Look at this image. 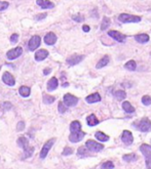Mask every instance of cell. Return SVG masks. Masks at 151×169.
Instances as JSON below:
<instances>
[{
  "label": "cell",
  "instance_id": "cell-36",
  "mask_svg": "<svg viewBox=\"0 0 151 169\" xmlns=\"http://www.w3.org/2000/svg\"><path fill=\"white\" fill-rule=\"evenodd\" d=\"M62 154H63V156H68V155L73 154V149L69 148V146H66V148L64 149V151H63Z\"/></svg>",
  "mask_w": 151,
  "mask_h": 169
},
{
  "label": "cell",
  "instance_id": "cell-19",
  "mask_svg": "<svg viewBox=\"0 0 151 169\" xmlns=\"http://www.w3.org/2000/svg\"><path fill=\"white\" fill-rule=\"evenodd\" d=\"M58 85H59L58 79L56 77L50 78L49 81L47 82V90H49V91H52V90H55L56 88H57Z\"/></svg>",
  "mask_w": 151,
  "mask_h": 169
},
{
  "label": "cell",
  "instance_id": "cell-34",
  "mask_svg": "<svg viewBox=\"0 0 151 169\" xmlns=\"http://www.w3.org/2000/svg\"><path fill=\"white\" fill-rule=\"evenodd\" d=\"M141 100H142V104H143L144 106H150L151 105V97H149V95H144Z\"/></svg>",
  "mask_w": 151,
  "mask_h": 169
},
{
  "label": "cell",
  "instance_id": "cell-26",
  "mask_svg": "<svg viewBox=\"0 0 151 169\" xmlns=\"http://www.w3.org/2000/svg\"><path fill=\"white\" fill-rule=\"evenodd\" d=\"M19 93L23 97H28L30 95V93H31V89L27 86H22V87H20V89H19Z\"/></svg>",
  "mask_w": 151,
  "mask_h": 169
},
{
  "label": "cell",
  "instance_id": "cell-35",
  "mask_svg": "<svg viewBox=\"0 0 151 169\" xmlns=\"http://www.w3.org/2000/svg\"><path fill=\"white\" fill-rule=\"evenodd\" d=\"M66 105L64 106V103H62V101H60L59 103V106H58V108H59V112L61 113V114H64L66 111H67V108H66Z\"/></svg>",
  "mask_w": 151,
  "mask_h": 169
},
{
  "label": "cell",
  "instance_id": "cell-40",
  "mask_svg": "<svg viewBox=\"0 0 151 169\" xmlns=\"http://www.w3.org/2000/svg\"><path fill=\"white\" fill-rule=\"evenodd\" d=\"M18 40H19V35H18V34H13L12 37H10V42H12V43H16Z\"/></svg>",
  "mask_w": 151,
  "mask_h": 169
},
{
  "label": "cell",
  "instance_id": "cell-16",
  "mask_svg": "<svg viewBox=\"0 0 151 169\" xmlns=\"http://www.w3.org/2000/svg\"><path fill=\"white\" fill-rule=\"evenodd\" d=\"M36 3L41 8H43V9H49V8L55 7V4L52 1H49V0H37Z\"/></svg>",
  "mask_w": 151,
  "mask_h": 169
},
{
  "label": "cell",
  "instance_id": "cell-32",
  "mask_svg": "<svg viewBox=\"0 0 151 169\" xmlns=\"http://www.w3.org/2000/svg\"><path fill=\"white\" fill-rule=\"evenodd\" d=\"M113 168H114V164L111 161H107L101 165V169H113Z\"/></svg>",
  "mask_w": 151,
  "mask_h": 169
},
{
  "label": "cell",
  "instance_id": "cell-44",
  "mask_svg": "<svg viewBox=\"0 0 151 169\" xmlns=\"http://www.w3.org/2000/svg\"><path fill=\"white\" fill-rule=\"evenodd\" d=\"M50 71H52V70H50V69H45V70H44V71H43V74H44V75H47V74H49V73H50Z\"/></svg>",
  "mask_w": 151,
  "mask_h": 169
},
{
  "label": "cell",
  "instance_id": "cell-42",
  "mask_svg": "<svg viewBox=\"0 0 151 169\" xmlns=\"http://www.w3.org/2000/svg\"><path fill=\"white\" fill-rule=\"evenodd\" d=\"M46 16H47L46 13H41V15H37V16H36L35 19H37V21H39V19H43Z\"/></svg>",
  "mask_w": 151,
  "mask_h": 169
},
{
  "label": "cell",
  "instance_id": "cell-14",
  "mask_svg": "<svg viewBox=\"0 0 151 169\" xmlns=\"http://www.w3.org/2000/svg\"><path fill=\"white\" fill-rule=\"evenodd\" d=\"M2 80H3V82L8 86H13L16 84V80H15V78H13V76L8 72H5L3 74V76H2Z\"/></svg>",
  "mask_w": 151,
  "mask_h": 169
},
{
  "label": "cell",
  "instance_id": "cell-17",
  "mask_svg": "<svg viewBox=\"0 0 151 169\" xmlns=\"http://www.w3.org/2000/svg\"><path fill=\"white\" fill-rule=\"evenodd\" d=\"M49 56V51L45 49H39L37 52L35 53V60L37 62H41Z\"/></svg>",
  "mask_w": 151,
  "mask_h": 169
},
{
  "label": "cell",
  "instance_id": "cell-15",
  "mask_svg": "<svg viewBox=\"0 0 151 169\" xmlns=\"http://www.w3.org/2000/svg\"><path fill=\"white\" fill-rule=\"evenodd\" d=\"M44 42L47 45H54L56 42H57V36H56L55 33L49 32L47 33L45 36H44Z\"/></svg>",
  "mask_w": 151,
  "mask_h": 169
},
{
  "label": "cell",
  "instance_id": "cell-6",
  "mask_svg": "<svg viewBox=\"0 0 151 169\" xmlns=\"http://www.w3.org/2000/svg\"><path fill=\"white\" fill-rule=\"evenodd\" d=\"M55 142H56V139H52L47 140V142L44 143L43 146H42V150H41V152H40V158L41 159H44V158L47 156L49 150L52 149V146H54Z\"/></svg>",
  "mask_w": 151,
  "mask_h": 169
},
{
  "label": "cell",
  "instance_id": "cell-20",
  "mask_svg": "<svg viewBox=\"0 0 151 169\" xmlns=\"http://www.w3.org/2000/svg\"><path fill=\"white\" fill-rule=\"evenodd\" d=\"M149 35H147V34H138V35L135 36V40L137 42H139V43H147L148 41H149Z\"/></svg>",
  "mask_w": 151,
  "mask_h": 169
},
{
  "label": "cell",
  "instance_id": "cell-29",
  "mask_svg": "<svg viewBox=\"0 0 151 169\" xmlns=\"http://www.w3.org/2000/svg\"><path fill=\"white\" fill-rule=\"evenodd\" d=\"M109 25H110V19L107 18V16H104L102 19V23H101V30H106L109 27Z\"/></svg>",
  "mask_w": 151,
  "mask_h": 169
},
{
  "label": "cell",
  "instance_id": "cell-13",
  "mask_svg": "<svg viewBox=\"0 0 151 169\" xmlns=\"http://www.w3.org/2000/svg\"><path fill=\"white\" fill-rule=\"evenodd\" d=\"M83 58H84L83 55H73L70 56V58H67V64H68L69 66H75V65L79 64L80 62H81V61L83 60Z\"/></svg>",
  "mask_w": 151,
  "mask_h": 169
},
{
  "label": "cell",
  "instance_id": "cell-25",
  "mask_svg": "<svg viewBox=\"0 0 151 169\" xmlns=\"http://www.w3.org/2000/svg\"><path fill=\"white\" fill-rule=\"evenodd\" d=\"M113 95L117 100H122L127 97V92L124 91V90H116V91L113 92Z\"/></svg>",
  "mask_w": 151,
  "mask_h": 169
},
{
  "label": "cell",
  "instance_id": "cell-5",
  "mask_svg": "<svg viewBox=\"0 0 151 169\" xmlns=\"http://www.w3.org/2000/svg\"><path fill=\"white\" fill-rule=\"evenodd\" d=\"M85 146L88 149V151H92V152H100L104 149V146H103L102 143H99L95 142V140H92V139H89L86 142Z\"/></svg>",
  "mask_w": 151,
  "mask_h": 169
},
{
  "label": "cell",
  "instance_id": "cell-31",
  "mask_svg": "<svg viewBox=\"0 0 151 169\" xmlns=\"http://www.w3.org/2000/svg\"><path fill=\"white\" fill-rule=\"evenodd\" d=\"M56 98L54 97H52V95H49V94H43V103L45 104V105H49V104H52L55 101Z\"/></svg>",
  "mask_w": 151,
  "mask_h": 169
},
{
  "label": "cell",
  "instance_id": "cell-10",
  "mask_svg": "<svg viewBox=\"0 0 151 169\" xmlns=\"http://www.w3.org/2000/svg\"><path fill=\"white\" fill-rule=\"evenodd\" d=\"M121 140L122 143H124V145L127 146H131L134 142V136H133V133L131 131L128 130H124L122 132V135H121Z\"/></svg>",
  "mask_w": 151,
  "mask_h": 169
},
{
  "label": "cell",
  "instance_id": "cell-11",
  "mask_svg": "<svg viewBox=\"0 0 151 169\" xmlns=\"http://www.w3.org/2000/svg\"><path fill=\"white\" fill-rule=\"evenodd\" d=\"M41 39L39 36L37 35H35V36H33V37L30 39V41H29V43H28V47H29V49L30 50H35V49H37L38 47H39V45H40L41 43Z\"/></svg>",
  "mask_w": 151,
  "mask_h": 169
},
{
  "label": "cell",
  "instance_id": "cell-4",
  "mask_svg": "<svg viewBox=\"0 0 151 169\" xmlns=\"http://www.w3.org/2000/svg\"><path fill=\"white\" fill-rule=\"evenodd\" d=\"M142 18L139 16H133L130 13H121L118 16V21L124 23V24H128V23H139L141 22Z\"/></svg>",
  "mask_w": 151,
  "mask_h": 169
},
{
  "label": "cell",
  "instance_id": "cell-38",
  "mask_svg": "<svg viewBox=\"0 0 151 169\" xmlns=\"http://www.w3.org/2000/svg\"><path fill=\"white\" fill-rule=\"evenodd\" d=\"M8 7V2L5 1H0V11L5 10Z\"/></svg>",
  "mask_w": 151,
  "mask_h": 169
},
{
  "label": "cell",
  "instance_id": "cell-2",
  "mask_svg": "<svg viewBox=\"0 0 151 169\" xmlns=\"http://www.w3.org/2000/svg\"><path fill=\"white\" fill-rule=\"evenodd\" d=\"M133 126L142 132H148L151 130V121L148 118H142L141 120L134 123Z\"/></svg>",
  "mask_w": 151,
  "mask_h": 169
},
{
  "label": "cell",
  "instance_id": "cell-41",
  "mask_svg": "<svg viewBox=\"0 0 151 169\" xmlns=\"http://www.w3.org/2000/svg\"><path fill=\"white\" fill-rule=\"evenodd\" d=\"M25 128V123L23 122V121H21V122L18 123V125H16V129H18L19 131L23 130V129Z\"/></svg>",
  "mask_w": 151,
  "mask_h": 169
},
{
  "label": "cell",
  "instance_id": "cell-1",
  "mask_svg": "<svg viewBox=\"0 0 151 169\" xmlns=\"http://www.w3.org/2000/svg\"><path fill=\"white\" fill-rule=\"evenodd\" d=\"M18 145L21 146L24 150L25 158H29L31 157L33 153H34V148L29 146V140H28L25 136H21L18 139Z\"/></svg>",
  "mask_w": 151,
  "mask_h": 169
},
{
  "label": "cell",
  "instance_id": "cell-43",
  "mask_svg": "<svg viewBox=\"0 0 151 169\" xmlns=\"http://www.w3.org/2000/svg\"><path fill=\"white\" fill-rule=\"evenodd\" d=\"M82 30L84 31V32H89V27L88 25H84V26L82 27Z\"/></svg>",
  "mask_w": 151,
  "mask_h": 169
},
{
  "label": "cell",
  "instance_id": "cell-12",
  "mask_svg": "<svg viewBox=\"0 0 151 169\" xmlns=\"http://www.w3.org/2000/svg\"><path fill=\"white\" fill-rule=\"evenodd\" d=\"M84 135L85 133L81 130L77 132H71V134L69 135V140L71 143H78L84 137Z\"/></svg>",
  "mask_w": 151,
  "mask_h": 169
},
{
  "label": "cell",
  "instance_id": "cell-24",
  "mask_svg": "<svg viewBox=\"0 0 151 169\" xmlns=\"http://www.w3.org/2000/svg\"><path fill=\"white\" fill-rule=\"evenodd\" d=\"M108 64H109V56L108 55H105L104 58H102L99 62H98L96 68H97V69H101V68L106 67Z\"/></svg>",
  "mask_w": 151,
  "mask_h": 169
},
{
  "label": "cell",
  "instance_id": "cell-18",
  "mask_svg": "<svg viewBox=\"0 0 151 169\" xmlns=\"http://www.w3.org/2000/svg\"><path fill=\"white\" fill-rule=\"evenodd\" d=\"M85 100H86V103H88V104L98 103V101L101 100V95H100V93H98V92H95V93L88 95V97H86Z\"/></svg>",
  "mask_w": 151,
  "mask_h": 169
},
{
  "label": "cell",
  "instance_id": "cell-22",
  "mask_svg": "<svg viewBox=\"0 0 151 169\" xmlns=\"http://www.w3.org/2000/svg\"><path fill=\"white\" fill-rule=\"evenodd\" d=\"M86 122H88V124L89 126H96V125L99 124V120H98V118L95 116L94 114H92L86 118Z\"/></svg>",
  "mask_w": 151,
  "mask_h": 169
},
{
  "label": "cell",
  "instance_id": "cell-33",
  "mask_svg": "<svg viewBox=\"0 0 151 169\" xmlns=\"http://www.w3.org/2000/svg\"><path fill=\"white\" fill-rule=\"evenodd\" d=\"M88 149L86 148H84V146H80L79 149H78V151H77V154L79 155V156H88Z\"/></svg>",
  "mask_w": 151,
  "mask_h": 169
},
{
  "label": "cell",
  "instance_id": "cell-30",
  "mask_svg": "<svg viewBox=\"0 0 151 169\" xmlns=\"http://www.w3.org/2000/svg\"><path fill=\"white\" fill-rule=\"evenodd\" d=\"M124 162H134V161H136L137 160V156H136V154H127V155H124Z\"/></svg>",
  "mask_w": 151,
  "mask_h": 169
},
{
  "label": "cell",
  "instance_id": "cell-39",
  "mask_svg": "<svg viewBox=\"0 0 151 169\" xmlns=\"http://www.w3.org/2000/svg\"><path fill=\"white\" fill-rule=\"evenodd\" d=\"M72 19H74V21H76V22H82L83 19H84V18L80 15H76V16H72Z\"/></svg>",
  "mask_w": 151,
  "mask_h": 169
},
{
  "label": "cell",
  "instance_id": "cell-7",
  "mask_svg": "<svg viewBox=\"0 0 151 169\" xmlns=\"http://www.w3.org/2000/svg\"><path fill=\"white\" fill-rule=\"evenodd\" d=\"M22 53H23V48H22V47H16V48H13V49L8 50L6 53V56L8 60L13 61V60L18 58Z\"/></svg>",
  "mask_w": 151,
  "mask_h": 169
},
{
  "label": "cell",
  "instance_id": "cell-28",
  "mask_svg": "<svg viewBox=\"0 0 151 169\" xmlns=\"http://www.w3.org/2000/svg\"><path fill=\"white\" fill-rule=\"evenodd\" d=\"M124 68L127 70H128V71H135V70L137 69V64L135 61H128L127 64L124 65Z\"/></svg>",
  "mask_w": 151,
  "mask_h": 169
},
{
  "label": "cell",
  "instance_id": "cell-37",
  "mask_svg": "<svg viewBox=\"0 0 151 169\" xmlns=\"http://www.w3.org/2000/svg\"><path fill=\"white\" fill-rule=\"evenodd\" d=\"M1 107H2V109H3L4 111H8V110H10V109L13 108V105L10 103H8V101H6V103L2 104Z\"/></svg>",
  "mask_w": 151,
  "mask_h": 169
},
{
  "label": "cell",
  "instance_id": "cell-27",
  "mask_svg": "<svg viewBox=\"0 0 151 169\" xmlns=\"http://www.w3.org/2000/svg\"><path fill=\"white\" fill-rule=\"evenodd\" d=\"M122 108H124V110L127 113H133L134 111H135V108H134V107L131 105V103H128V101H124V103H122Z\"/></svg>",
  "mask_w": 151,
  "mask_h": 169
},
{
  "label": "cell",
  "instance_id": "cell-3",
  "mask_svg": "<svg viewBox=\"0 0 151 169\" xmlns=\"http://www.w3.org/2000/svg\"><path fill=\"white\" fill-rule=\"evenodd\" d=\"M140 151L145 157V161H146V167L147 169H151V146L147 143H143L140 146Z\"/></svg>",
  "mask_w": 151,
  "mask_h": 169
},
{
  "label": "cell",
  "instance_id": "cell-9",
  "mask_svg": "<svg viewBox=\"0 0 151 169\" xmlns=\"http://www.w3.org/2000/svg\"><path fill=\"white\" fill-rule=\"evenodd\" d=\"M63 100H64V104H65L67 107H74V106H76L78 103V98L70 93H67L64 95Z\"/></svg>",
  "mask_w": 151,
  "mask_h": 169
},
{
  "label": "cell",
  "instance_id": "cell-8",
  "mask_svg": "<svg viewBox=\"0 0 151 169\" xmlns=\"http://www.w3.org/2000/svg\"><path fill=\"white\" fill-rule=\"evenodd\" d=\"M108 35L110 37H112L114 40H116L117 42H120V43H124V42L127 40V36L124 34H121L120 32H117V31L111 30L108 32Z\"/></svg>",
  "mask_w": 151,
  "mask_h": 169
},
{
  "label": "cell",
  "instance_id": "cell-23",
  "mask_svg": "<svg viewBox=\"0 0 151 169\" xmlns=\"http://www.w3.org/2000/svg\"><path fill=\"white\" fill-rule=\"evenodd\" d=\"M95 136H96V139L98 140H100V142H108L109 140V135L105 134L104 132H101V131H97L96 134H95Z\"/></svg>",
  "mask_w": 151,
  "mask_h": 169
},
{
  "label": "cell",
  "instance_id": "cell-21",
  "mask_svg": "<svg viewBox=\"0 0 151 169\" xmlns=\"http://www.w3.org/2000/svg\"><path fill=\"white\" fill-rule=\"evenodd\" d=\"M81 130V124L79 121H73L70 124V131L71 132H77Z\"/></svg>",
  "mask_w": 151,
  "mask_h": 169
}]
</instances>
